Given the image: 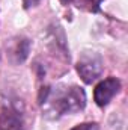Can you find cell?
I'll list each match as a JSON object with an SVG mask.
<instances>
[{"label": "cell", "mask_w": 128, "mask_h": 130, "mask_svg": "<svg viewBox=\"0 0 128 130\" xmlns=\"http://www.w3.org/2000/svg\"><path fill=\"white\" fill-rule=\"evenodd\" d=\"M86 92L77 85L59 83L45 86L41 91V110L47 120H59L65 115H72L86 107Z\"/></svg>", "instance_id": "1"}, {"label": "cell", "mask_w": 128, "mask_h": 130, "mask_svg": "<svg viewBox=\"0 0 128 130\" xmlns=\"http://www.w3.org/2000/svg\"><path fill=\"white\" fill-rule=\"evenodd\" d=\"M75 68H77V73H78L80 79L84 83L89 85V83L95 82L102 74V70H104L102 58L95 52H84L80 56Z\"/></svg>", "instance_id": "2"}, {"label": "cell", "mask_w": 128, "mask_h": 130, "mask_svg": "<svg viewBox=\"0 0 128 130\" xmlns=\"http://www.w3.org/2000/svg\"><path fill=\"white\" fill-rule=\"evenodd\" d=\"M121 80L116 77H107L104 80H101L94 89V100L99 107L107 106L112 98L115 97L119 91H121Z\"/></svg>", "instance_id": "3"}, {"label": "cell", "mask_w": 128, "mask_h": 130, "mask_svg": "<svg viewBox=\"0 0 128 130\" xmlns=\"http://www.w3.org/2000/svg\"><path fill=\"white\" fill-rule=\"evenodd\" d=\"M30 47L32 42L29 38L24 36H14L6 42V52H8V58L14 65L23 64L30 53Z\"/></svg>", "instance_id": "4"}, {"label": "cell", "mask_w": 128, "mask_h": 130, "mask_svg": "<svg viewBox=\"0 0 128 130\" xmlns=\"http://www.w3.org/2000/svg\"><path fill=\"white\" fill-rule=\"evenodd\" d=\"M23 112L12 103H6L0 109V130H23Z\"/></svg>", "instance_id": "5"}, {"label": "cell", "mask_w": 128, "mask_h": 130, "mask_svg": "<svg viewBox=\"0 0 128 130\" xmlns=\"http://www.w3.org/2000/svg\"><path fill=\"white\" fill-rule=\"evenodd\" d=\"M63 5H71V3H77V6H86L89 11L92 12H96L99 11V5L102 0H60Z\"/></svg>", "instance_id": "6"}, {"label": "cell", "mask_w": 128, "mask_h": 130, "mask_svg": "<svg viewBox=\"0 0 128 130\" xmlns=\"http://www.w3.org/2000/svg\"><path fill=\"white\" fill-rule=\"evenodd\" d=\"M71 130H99V126L96 123H81V124L72 127Z\"/></svg>", "instance_id": "7"}, {"label": "cell", "mask_w": 128, "mask_h": 130, "mask_svg": "<svg viewBox=\"0 0 128 130\" xmlns=\"http://www.w3.org/2000/svg\"><path fill=\"white\" fill-rule=\"evenodd\" d=\"M21 2H23V8H24V9H29V8L36 6L41 0H21Z\"/></svg>", "instance_id": "8"}]
</instances>
